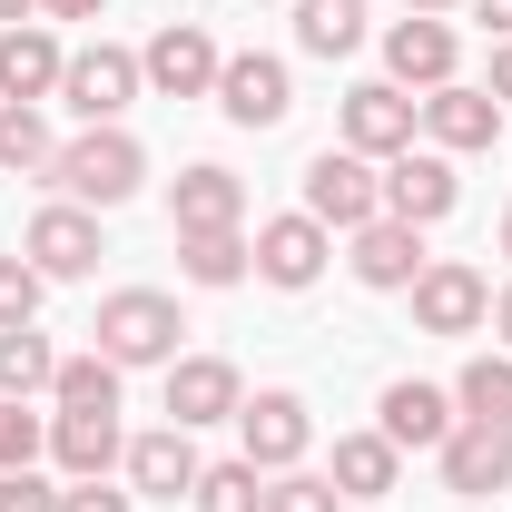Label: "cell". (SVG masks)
<instances>
[{
    "label": "cell",
    "instance_id": "3",
    "mask_svg": "<svg viewBox=\"0 0 512 512\" xmlns=\"http://www.w3.org/2000/svg\"><path fill=\"white\" fill-rule=\"evenodd\" d=\"M306 217H316V227H335V237L375 227V217H384V178H375V158H355V148H325L316 168H306Z\"/></svg>",
    "mask_w": 512,
    "mask_h": 512
},
{
    "label": "cell",
    "instance_id": "5",
    "mask_svg": "<svg viewBox=\"0 0 512 512\" xmlns=\"http://www.w3.org/2000/svg\"><path fill=\"white\" fill-rule=\"evenodd\" d=\"M237 444H247L256 473H296V463H306V444H316L306 394H256V404H237Z\"/></svg>",
    "mask_w": 512,
    "mask_h": 512
},
{
    "label": "cell",
    "instance_id": "6",
    "mask_svg": "<svg viewBox=\"0 0 512 512\" xmlns=\"http://www.w3.org/2000/svg\"><path fill=\"white\" fill-rule=\"evenodd\" d=\"M483 316H493V286H483V266L434 256V266L414 276V325H424V335H473Z\"/></svg>",
    "mask_w": 512,
    "mask_h": 512
},
{
    "label": "cell",
    "instance_id": "15",
    "mask_svg": "<svg viewBox=\"0 0 512 512\" xmlns=\"http://www.w3.org/2000/svg\"><path fill=\"white\" fill-rule=\"evenodd\" d=\"M503 483H512V424H453L444 434V493L483 503Z\"/></svg>",
    "mask_w": 512,
    "mask_h": 512
},
{
    "label": "cell",
    "instance_id": "22",
    "mask_svg": "<svg viewBox=\"0 0 512 512\" xmlns=\"http://www.w3.org/2000/svg\"><path fill=\"white\" fill-rule=\"evenodd\" d=\"M237 217H247V188H237L227 168H188V178H178V197H168V227H178V237L237 227Z\"/></svg>",
    "mask_w": 512,
    "mask_h": 512
},
{
    "label": "cell",
    "instance_id": "18",
    "mask_svg": "<svg viewBox=\"0 0 512 512\" xmlns=\"http://www.w3.org/2000/svg\"><path fill=\"white\" fill-rule=\"evenodd\" d=\"M197 473H207V463H197V444L178 434V424H158V434H138V444H128V483H138L148 503H188Z\"/></svg>",
    "mask_w": 512,
    "mask_h": 512
},
{
    "label": "cell",
    "instance_id": "34",
    "mask_svg": "<svg viewBox=\"0 0 512 512\" xmlns=\"http://www.w3.org/2000/svg\"><path fill=\"white\" fill-rule=\"evenodd\" d=\"M0 512H60V493L40 473H0Z\"/></svg>",
    "mask_w": 512,
    "mask_h": 512
},
{
    "label": "cell",
    "instance_id": "1",
    "mask_svg": "<svg viewBox=\"0 0 512 512\" xmlns=\"http://www.w3.org/2000/svg\"><path fill=\"white\" fill-rule=\"evenodd\" d=\"M138 178H148V148L128 128H79L60 158H50V188L69 207H119V197H138Z\"/></svg>",
    "mask_w": 512,
    "mask_h": 512
},
{
    "label": "cell",
    "instance_id": "31",
    "mask_svg": "<svg viewBox=\"0 0 512 512\" xmlns=\"http://www.w3.org/2000/svg\"><path fill=\"white\" fill-rule=\"evenodd\" d=\"M50 453V414H30V404H0V473H30Z\"/></svg>",
    "mask_w": 512,
    "mask_h": 512
},
{
    "label": "cell",
    "instance_id": "17",
    "mask_svg": "<svg viewBox=\"0 0 512 512\" xmlns=\"http://www.w3.org/2000/svg\"><path fill=\"white\" fill-rule=\"evenodd\" d=\"M384 69H394V89H444L453 79V30L424 20V10H404V20L384 30Z\"/></svg>",
    "mask_w": 512,
    "mask_h": 512
},
{
    "label": "cell",
    "instance_id": "9",
    "mask_svg": "<svg viewBox=\"0 0 512 512\" xmlns=\"http://www.w3.org/2000/svg\"><path fill=\"white\" fill-rule=\"evenodd\" d=\"M453 197H463V178H453L444 148H404V158H384V217L434 227V217H453Z\"/></svg>",
    "mask_w": 512,
    "mask_h": 512
},
{
    "label": "cell",
    "instance_id": "40",
    "mask_svg": "<svg viewBox=\"0 0 512 512\" xmlns=\"http://www.w3.org/2000/svg\"><path fill=\"white\" fill-rule=\"evenodd\" d=\"M30 10H40V0H0V30H20V20H30Z\"/></svg>",
    "mask_w": 512,
    "mask_h": 512
},
{
    "label": "cell",
    "instance_id": "24",
    "mask_svg": "<svg viewBox=\"0 0 512 512\" xmlns=\"http://www.w3.org/2000/svg\"><path fill=\"white\" fill-rule=\"evenodd\" d=\"M50 384H60L50 335H40V325H10V335H0V404H30V394H50Z\"/></svg>",
    "mask_w": 512,
    "mask_h": 512
},
{
    "label": "cell",
    "instance_id": "11",
    "mask_svg": "<svg viewBox=\"0 0 512 512\" xmlns=\"http://www.w3.org/2000/svg\"><path fill=\"white\" fill-rule=\"evenodd\" d=\"M237 404H247V384L227 355H178L168 365V424L197 434V424H237Z\"/></svg>",
    "mask_w": 512,
    "mask_h": 512
},
{
    "label": "cell",
    "instance_id": "38",
    "mask_svg": "<svg viewBox=\"0 0 512 512\" xmlns=\"http://www.w3.org/2000/svg\"><path fill=\"white\" fill-rule=\"evenodd\" d=\"M493 99H512V40H493Z\"/></svg>",
    "mask_w": 512,
    "mask_h": 512
},
{
    "label": "cell",
    "instance_id": "20",
    "mask_svg": "<svg viewBox=\"0 0 512 512\" xmlns=\"http://www.w3.org/2000/svg\"><path fill=\"white\" fill-rule=\"evenodd\" d=\"M60 69H69V50L40 30V20H20V30H0V99H50L60 89Z\"/></svg>",
    "mask_w": 512,
    "mask_h": 512
},
{
    "label": "cell",
    "instance_id": "36",
    "mask_svg": "<svg viewBox=\"0 0 512 512\" xmlns=\"http://www.w3.org/2000/svg\"><path fill=\"white\" fill-rule=\"evenodd\" d=\"M463 10H473V20L493 30V40H512V0H463Z\"/></svg>",
    "mask_w": 512,
    "mask_h": 512
},
{
    "label": "cell",
    "instance_id": "2",
    "mask_svg": "<svg viewBox=\"0 0 512 512\" xmlns=\"http://www.w3.org/2000/svg\"><path fill=\"white\" fill-rule=\"evenodd\" d=\"M89 335H99V355L128 375V365H178V335H188V325H178V296H158V286H119V296L99 306Z\"/></svg>",
    "mask_w": 512,
    "mask_h": 512
},
{
    "label": "cell",
    "instance_id": "27",
    "mask_svg": "<svg viewBox=\"0 0 512 512\" xmlns=\"http://www.w3.org/2000/svg\"><path fill=\"white\" fill-rule=\"evenodd\" d=\"M355 40H365V0H296V50L345 60Z\"/></svg>",
    "mask_w": 512,
    "mask_h": 512
},
{
    "label": "cell",
    "instance_id": "25",
    "mask_svg": "<svg viewBox=\"0 0 512 512\" xmlns=\"http://www.w3.org/2000/svg\"><path fill=\"white\" fill-rule=\"evenodd\" d=\"M60 414H119V365L89 345V355H60V384H50Z\"/></svg>",
    "mask_w": 512,
    "mask_h": 512
},
{
    "label": "cell",
    "instance_id": "4",
    "mask_svg": "<svg viewBox=\"0 0 512 512\" xmlns=\"http://www.w3.org/2000/svg\"><path fill=\"white\" fill-rule=\"evenodd\" d=\"M138 89H148V79H138V50H109V40L69 50V69H60V99H69L89 128H119V109L138 99Z\"/></svg>",
    "mask_w": 512,
    "mask_h": 512
},
{
    "label": "cell",
    "instance_id": "23",
    "mask_svg": "<svg viewBox=\"0 0 512 512\" xmlns=\"http://www.w3.org/2000/svg\"><path fill=\"white\" fill-rule=\"evenodd\" d=\"M394 473H404V453L384 444V434H335V493H355V503H375V493H394Z\"/></svg>",
    "mask_w": 512,
    "mask_h": 512
},
{
    "label": "cell",
    "instance_id": "42",
    "mask_svg": "<svg viewBox=\"0 0 512 512\" xmlns=\"http://www.w3.org/2000/svg\"><path fill=\"white\" fill-rule=\"evenodd\" d=\"M503 256H512V207H503Z\"/></svg>",
    "mask_w": 512,
    "mask_h": 512
},
{
    "label": "cell",
    "instance_id": "14",
    "mask_svg": "<svg viewBox=\"0 0 512 512\" xmlns=\"http://www.w3.org/2000/svg\"><path fill=\"white\" fill-rule=\"evenodd\" d=\"M424 138H434L444 158H463V148H493V138H503V99H493V89H463V79H444V89H424Z\"/></svg>",
    "mask_w": 512,
    "mask_h": 512
},
{
    "label": "cell",
    "instance_id": "29",
    "mask_svg": "<svg viewBox=\"0 0 512 512\" xmlns=\"http://www.w3.org/2000/svg\"><path fill=\"white\" fill-rule=\"evenodd\" d=\"M453 404H463V424H512V355H473Z\"/></svg>",
    "mask_w": 512,
    "mask_h": 512
},
{
    "label": "cell",
    "instance_id": "28",
    "mask_svg": "<svg viewBox=\"0 0 512 512\" xmlns=\"http://www.w3.org/2000/svg\"><path fill=\"white\" fill-rule=\"evenodd\" d=\"M50 158H60V148H50L40 109H30V99H0V168H10V178H50Z\"/></svg>",
    "mask_w": 512,
    "mask_h": 512
},
{
    "label": "cell",
    "instance_id": "13",
    "mask_svg": "<svg viewBox=\"0 0 512 512\" xmlns=\"http://www.w3.org/2000/svg\"><path fill=\"white\" fill-rule=\"evenodd\" d=\"M20 256H30V266H40V276H89V266H99V207H40V217H30V237H20Z\"/></svg>",
    "mask_w": 512,
    "mask_h": 512
},
{
    "label": "cell",
    "instance_id": "35",
    "mask_svg": "<svg viewBox=\"0 0 512 512\" xmlns=\"http://www.w3.org/2000/svg\"><path fill=\"white\" fill-rule=\"evenodd\" d=\"M60 512H138V493H109V473H99V483H69Z\"/></svg>",
    "mask_w": 512,
    "mask_h": 512
},
{
    "label": "cell",
    "instance_id": "30",
    "mask_svg": "<svg viewBox=\"0 0 512 512\" xmlns=\"http://www.w3.org/2000/svg\"><path fill=\"white\" fill-rule=\"evenodd\" d=\"M188 503H197V512H266V473H256L247 453H237V463H207Z\"/></svg>",
    "mask_w": 512,
    "mask_h": 512
},
{
    "label": "cell",
    "instance_id": "10",
    "mask_svg": "<svg viewBox=\"0 0 512 512\" xmlns=\"http://www.w3.org/2000/svg\"><path fill=\"white\" fill-rule=\"evenodd\" d=\"M247 247H256V276L296 296V286H316V276H325V256H335V227H316V217L296 207V217H266Z\"/></svg>",
    "mask_w": 512,
    "mask_h": 512
},
{
    "label": "cell",
    "instance_id": "8",
    "mask_svg": "<svg viewBox=\"0 0 512 512\" xmlns=\"http://www.w3.org/2000/svg\"><path fill=\"white\" fill-rule=\"evenodd\" d=\"M217 109H227L237 128H276L286 109H296L286 60H276V50H237V60H217Z\"/></svg>",
    "mask_w": 512,
    "mask_h": 512
},
{
    "label": "cell",
    "instance_id": "19",
    "mask_svg": "<svg viewBox=\"0 0 512 512\" xmlns=\"http://www.w3.org/2000/svg\"><path fill=\"white\" fill-rule=\"evenodd\" d=\"M434 256H424V227H404V217H375V227H355V276L394 296V286H414Z\"/></svg>",
    "mask_w": 512,
    "mask_h": 512
},
{
    "label": "cell",
    "instance_id": "12",
    "mask_svg": "<svg viewBox=\"0 0 512 512\" xmlns=\"http://www.w3.org/2000/svg\"><path fill=\"white\" fill-rule=\"evenodd\" d=\"M138 79H148L158 99H207V89H217V40H207L197 20H168V30L138 50Z\"/></svg>",
    "mask_w": 512,
    "mask_h": 512
},
{
    "label": "cell",
    "instance_id": "7",
    "mask_svg": "<svg viewBox=\"0 0 512 512\" xmlns=\"http://www.w3.org/2000/svg\"><path fill=\"white\" fill-rule=\"evenodd\" d=\"M414 128H424V99H404L394 79L345 89V148H355V158H404V148H414Z\"/></svg>",
    "mask_w": 512,
    "mask_h": 512
},
{
    "label": "cell",
    "instance_id": "16",
    "mask_svg": "<svg viewBox=\"0 0 512 512\" xmlns=\"http://www.w3.org/2000/svg\"><path fill=\"white\" fill-rule=\"evenodd\" d=\"M375 414H384L375 434H384L394 453H414V444H434V453H444V434L463 424V404H453L444 384H414V375H404V384H384V404H375Z\"/></svg>",
    "mask_w": 512,
    "mask_h": 512
},
{
    "label": "cell",
    "instance_id": "21",
    "mask_svg": "<svg viewBox=\"0 0 512 512\" xmlns=\"http://www.w3.org/2000/svg\"><path fill=\"white\" fill-rule=\"evenodd\" d=\"M50 453H60V473H69V483H99L109 463H128L119 414H50Z\"/></svg>",
    "mask_w": 512,
    "mask_h": 512
},
{
    "label": "cell",
    "instance_id": "37",
    "mask_svg": "<svg viewBox=\"0 0 512 512\" xmlns=\"http://www.w3.org/2000/svg\"><path fill=\"white\" fill-rule=\"evenodd\" d=\"M40 10H50V20H99L109 0H40Z\"/></svg>",
    "mask_w": 512,
    "mask_h": 512
},
{
    "label": "cell",
    "instance_id": "26",
    "mask_svg": "<svg viewBox=\"0 0 512 512\" xmlns=\"http://www.w3.org/2000/svg\"><path fill=\"white\" fill-rule=\"evenodd\" d=\"M256 266V247L237 237V227H207V237H178V276L188 286H237Z\"/></svg>",
    "mask_w": 512,
    "mask_h": 512
},
{
    "label": "cell",
    "instance_id": "33",
    "mask_svg": "<svg viewBox=\"0 0 512 512\" xmlns=\"http://www.w3.org/2000/svg\"><path fill=\"white\" fill-rule=\"evenodd\" d=\"M40 286H50V276H40L30 256H0V335H10V325H30V316H40Z\"/></svg>",
    "mask_w": 512,
    "mask_h": 512
},
{
    "label": "cell",
    "instance_id": "32",
    "mask_svg": "<svg viewBox=\"0 0 512 512\" xmlns=\"http://www.w3.org/2000/svg\"><path fill=\"white\" fill-rule=\"evenodd\" d=\"M266 512H345L325 473H266Z\"/></svg>",
    "mask_w": 512,
    "mask_h": 512
},
{
    "label": "cell",
    "instance_id": "39",
    "mask_svg": "<svg viewBox=\"0 0 512 512\" xmlns=\"http://www.w3.org/2000/svg\"><path fill=\"white\" fill-rule=\"evenodd\" d=\"M493 335H503V355H512V286L493 296Z\"/></svg>",
    "mask_w": 512,
    "mask_h": 512
},
{
    "label": "cell",
    "instance_id": "41",
    "mask_svg": "<svg viewBox=\"0 0 512 512\" xmlns=\"http://www.w3.org/2000/svg\"><path fill=\"white\" fill-rule=\"evenodd\" d=\"M404 10H424V20H444V10H463V0H404Z\"/></svg>",
    "mask_w": 512,
    "mask_h": 512
}]
</instances>
